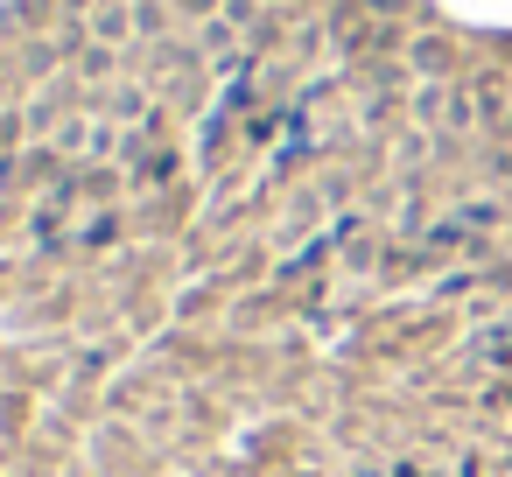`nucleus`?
<instances>
[{
  "instance_id": "f257e3e1",
  "label": "nucleus",
  "mask_w": 512,
  "mask_h": 477,
  "mask_svg": "<svg viewBox=\"0 0 512 477\" xmlns=\"http://www.w3.org/2000/svg\"><path fill=\"white\" fill-rule=\"evenodd\" d=\"M0 477H512V29L0 0Z\"/></svg>"
}]
</instances>
